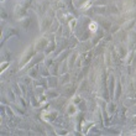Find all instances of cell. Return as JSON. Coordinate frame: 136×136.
<instances>
[{
  "label": "cell",
  "instance_id": "6da1fadb",
  "mask_svg": "<svg viewBox=\"0 0 136 136\" xmlns=\"http://www.w3.org/2000/svg\"><path fill=\"white\" fill-rule=\"evenodd\" d=\"M89 30H90L92 32H95V31H97V24L94 22V21L89 24Z\"/></svg>",
  "mask_w": 136,
  "mask_h": 136
}]
</instances>
